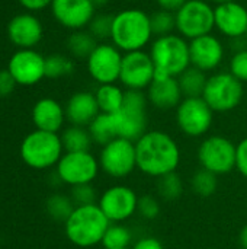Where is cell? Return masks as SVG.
<instances>
[{
	"label": "cell",
	"instance_id": "obj_12",
	"mask_svg": "<svg viewBox=\"0 0 247 249\" xmlns=\"http://www.w3.org/2000/svg\"><path fill=\"white\" fill-rule=\"evenodd\" d=\"M214 121V111L204 98H183L176 108V124L188 137L205 136Z\"/></svg>",
	"mask_w": 247,
	"mask_h": 249
},
{
	"label": "cell",
	"instance_id": "obj_10",
	"mask_svg": "<svg viewBox=\"0 0 247 249\" xmlns=\"http://www.w3.org/2000/svg\"><path fill=\"white\" fill-rule=\"evenodd\" d=\"M98 160L100 171L108 177L115 179L127 178L137 168L135 142L116 137L102 147Z\"/></svg>",
	"mask_w": 247,
	"mask_h": 249
},
{
	"label": "cell",
	"instance_id": "obj_18",
	"mask_svg": "<svg viewBox=\"0 0 247 249\" xmlns=\"http://www.w3.org/2000/svg\"><path fill=\"white\" fill-rule=\"evenodd\" d=\"M191 66L202 70L204 73L215 71L226 55V48L221 39L213 34L189 41Z\"/></svg>",
	"mask_w": 247,
	"mask_h": 249
},
{
	"label": "cell",
	"instance_id": "obj_32",
	"mask_svg": "<svg viewBox=\"0 0 247 249\" xmlns=\"http://www.w3.org/2000/svg\"><path fill=\"white\" fill-rule=\"evenodd\" d=\"M74 71V63L64 54H51L45 57V77L60 79Z\"/></svg>",
	"mask_w": 247,
	"mask_h": 249
},
{
	"label": "cell",
	"instance_id": "obj_44",
	"mask_svg": "<svg viewBox=\"0 0 247 249\" xmlns=\"http://www.w3.org/2000/svg\"><path fill=\"white\" fill-rule=\"evenodd\" d=\"M239 242H240V247L242 249H247V225L242 228L240 231V235H239Z\"/></svg>",
	"mask_w": 247,
	"mask_h": 249
},
{
	"label": "cell",
	"instance_id": "obj_15",
	"mask_svg": "<svg viewBox=\"0 0 247 249\" xmlns=\"http://www.w3.org/2000/svg\"><path fill=\"white\" fill-rule=\"evenodd\" d=\"M156 73V66L150 53L132 51L125 53L122 57L119 82L127 90H147Z\"/></svg>",
	"mask_w": 247,
	"mask_h": 249
},
{
	"label": "cell",
	"instance_id": "obj_30",
	"mask_svg": "<svg viewBox=\"0 0 247 249\" xmlns=\"http://www.w3.org/2000/svg\"><path fill=\"white\" fill-rule=\"evenodd\" d=\"M131 242L132 233L127 226H124L122 223H111L103 235L102 247L105 249L130 248Z\"/></svg>",
	"mask_w": 247,
	"mask_h": 249
},
{
	"label": "cell",
	"instance_id": "obj_28",
	"mask_svg": "<svg viewBox=\"0 0 247 249\" xmlns=\"http://www.w3.org/2000/svg\"><path fill=\"white\" fill-rule=\"evenodd\" d=\"M60 137L66 152H89L93 143L89 130L79 125L67 127Z\"/></svg>",
	"mask_w": 247,
	"mask_h": 249
},
{
	"label": "cell",
	"instance_id": "obj_19",
	"mask_svg": "<svg viewBox=\"0 0 247 249\" xmlns=\"http://www.w3.org/2000/svg\"><path fill=\"white\" fill-rule=\"evenodd\" d=\"M215 29L226 38H240L247 34V7L234 0L214 7Z\"/></svg>",
	"mask_w": 247,
	"mask_h": 249
},
{
	"label": "cell",
	"instance_id": "obj_24",
	"mask_svg": "<svg viewBox=\"0 0 247 249\" xmlns=\"http://www.w3.org/2000/svg\"><path fill=\"white\" fill-rule=\"evenodd\" d=\"M99 111L103 114H116L125 99V90L118 86L116 83H108V85H99L95 92Z\"/></svg>",
	"mask_w": 247,
	"mask_h": 249
},
{
	"label": "cell",
	"instance_id": "obj_7",
	"mask_svg": "<svg viewBox=\"0 0 247 249\" xmlns=\"http://www.w3.org/2000/svg\"><path fill=\"white\" fill-rule=\"evenodd\" d=\"M245 96L243 83L230 71H215L208 76L202 98L214 112L236 109Z\"/></svg>",
	"mask_w": 247,
	"mask_h": 249
},
{
	"label": "cell",
	"instance_id": "obj_20",
	"mask_svg": "<svg viewBox=\"0 0 247 249\" xmlns=\"http://www.w3.org/2000/svg\"><path fill=\"white\" fill-rule=\"evenodd\" d=\"M148 104L162 111H169L178 108L182 102L183 95L178 82V77L167 76L156 70L151 85L146 90Z\"/></svg>",
	"mask_w": 247,
	"mask_h": 249
},
{
	"label": "cell",
	"instance_id": "obj_47",
	"mask_svg": "<svg viewBox=\"0 0 247 249\" xmlns=\"http://www.w3.org/2000/svg\"><path fill=\"white\" fill-rule=\"evenodd\" d=\"M124 1H130L131 3V1H138V0H124Z\"/></svg>",
	"mask_w": 247,
	"mask_h": 249
},
{
	"label": "cell",
	"instance_id": "obj_39",
	"mask_svg": "<svg viewBox=\"0 0 247 249\" xmlns=\"http://www.w3.org/2000/svg\"><path fill=\"white\" fill-rule=\"evenodd\" d=\"M236 169L247 179V137L237 143Z\"/></svg>",
	"mask_w": 247,
	"mask_h": 249
},
{
	"label": "cell",
	"instance_id": "obj_11",
	"mask_svg": "<svg viewBox=\"0 0 247 249\" xmlns=\"http://www.w3.org/2000/svg\"><path fill=\"white\" fill-rule=\"evenodd\" d=\"M58 179L70 187L92 184L99 171V160L90 152H66L57 163Z\"/></svg>",
	"mask_w": 247,
	"mask_h": 249
},
{
	"label": "cell",
	"instance_id": "obj_36",
	"mask_svg": "<svg viewBox=\"0 0 247 249\" xmlns=\"http://www.w3.org/2000/svg\"><path fill=\"white\" fill-rule=\"evenodd\" d=\"M70 198H71V201L74 203L76 207L98 204L96 201L99 200L98 193H96V188L92 184H83V185L71 187Z\"/></svg>",
	"mask_w": 247,
	"mask_h": 249
},
{
	"label": "cell",
	"instance_id": "obj_21",
	"mask_svg": "<svg viewBox=\"0 0 247 249\" xmlns=\"http://www.w3.org/2000/svg\"><path fill=\"white\" fill-rule=\"evenodd\" d=\"M42 23L31 13L17 15L7 25L9 39L20 50H29L35 47L42 39Z\"/></svg>",
	"mask_w": 247,
	"mask_h": 249
},
{
	"label": "cell",
	"instance_id": "obj_33",
	"mask_svg": "<svg viewBox=\"0 0 247 249\" xmlns=\"http://www.w3.org/2000/svg\"><path fill=\"white\" fill-rule=\"evenodd\" d=\"M191 187H192V191L199 196V197H210L213 196L215 191H217V187H218V179H217V175L201 168L198 169L192 178H191Z\"/></svg>",
	"mask_w": 247,
	"mask_h": 249
},
{
	"label": "cell",
	"instance_id": "obj_46",
	"mask_svg": "<svg viewBox=\"0 0 247 249\" xmlns=\"http://www.w3.org/2000/svg\"><path fill=\"white\" fill-rule=\"evenodd\" d=\"M207 1H210L211 4H215V6H218V4L229 3V1H234V0H207Z\"/></svg>",
	"mask_w": 247,
	"mask_h": 249
},
{
	"label": "cell",
	"instance_id": "obj_3",
	"mask_svg": "<svg viewBox=\"0 0 247 249\" xmlns=\"http://www.w3.org/2000/svg\"><path fill=\"white\" fill-rule=\"evenodd\" d=\"M111 222L98 204L80 206L73 210L64 223L66 238L79 248H92L102 244Z\"/></svg>",
	"mask_w": 247,
	"mask_h": 249
},
{
	"label": "cell",
	"instance_id": "obj_16",
	"mask_svg": "<svg viewBox=\"0 0 247 249\" xmlns=\"http://www.w3.org/2000/svg\"><path fill=\"white\" fill-rule=\"evenodd\" d=\"M7 70L12 73L17 85H36L45 77V57L32 48L19 50L10 57Z\"/></svg>",
	"mask_w": 247,
	"mask_h": 249
},
{
	"label": "cell",
	"instance_id": "obj_25",
	"mask_svg": "<svg viewBox=\"0 0 247 249\" xmlns=\"http://www.w3.org/2000/svg\"><path fill=\"white\" fill-rule=\"evenodd\" d=\"M208 76L202 70L191 66L178 76V82L183 98H201L207 85Z\"/></svg>",
	"mask_w": 247,
	"mask_h": 249
},
{
	"label": "cell",
	"instance_id": "obj_13",
	"mask_svg": "<svg viewBox=\"0 0 247 249\" xmlns=\"http://www.w3.org/2000/svg\"><path fill=\"white\" fill-rule=\"evenodd\" d=\"M138 198L131 187L116 184L99 196L98 206L111 223H124L137 213Z\"/></svg>",
	"mask_w": 247,
	"mask_h": 249
},
{
	"label": "cell",
	"instance_id": "obj_29",
	"mask_svg": "<svg viewBox=\"0 0 247 249\" xmlns=\"http://www.w3.org/2000/svg\"><path fill=\"white\" fill-rule=\"evenodd\" d=\"M74 209H76V206L71 201L70 196L52 194L45 201V210H47L48 216L55 222L66 223V220L70 217V214L73 213Z\"/></svg>",
	"mask_w": 247,
	"mask_h": 249
},
{
	"label": "cell",
	"instance_id": "obj_22",
	"mask_svg": "<svg viewBox=\"0 0 247 249\" xmlns=\"http://www.w3.org/2000/svg\"><path fill=\"white\" fill-rule=\"evenodd\" d=\"M66 118L71 125L87 127L99 114V105L95 93L92 92H76L70 96L66 104Z\"/></svg>",
	"mask_w": 247,
	"mask_h": 249
},
{
	"label": "cell",
	"instance_id": "obj_40",
	"mask_svg": "<svg viewBox=\"0 0 247 249\" xmlns=\"http://www.w3.org/2000/svg\"><path fill=\"white\" fill-rule=\"evenodd\" d=\"M16 80L13 79L12 73L6 69V70H0V98L9 96L15 86H16Z\"/></svg>",
	"mask_w": 247,
	"mask_h": 249
},
{
	"label": "cell",
	"instance_id": "obj_23",
	"mask_svg": "<svg viewBox=\"0 0 247 249\" xmlns=\"http://www.w3.org/2000/svg\"><path fill=\"white\" fill-rule=\"evenodd\" d=\"M66 120V109L52 98H42L32 108V121L36 130L58 133Z\"/></svg>",
	"mask_w": 247,
	"mask_h": 249
},
{
	"label": "cell",
	"instance_id": "obj_42",
	"mask_svg": "<svg viewBox=\"0 0 247 249\" xmlns=\"http://www.w3.org/2000/svg\"><path fill=\"white\" fill-rule=\"evenodd\" d=\"M188 0H156L159 9L169 10V12H176L179 10Z\"/></svg>",
	"mask_w": 247,
	"mask_h": 249
},
{
	"label": "cell",
	"instance_id": "obj_49",
	"mask_svg": "<svg viewBox=\"0 0 247 249\" xmlns=\"http://www.w3.org/2000/svg\"><path fill=\"white\" fill-rule=\"evenodd\" d=\"M246 39H247V34H246Z\"/></svg>",
	"mask_w": 247,
	"mask_h": 249
},
{
	"label": "cell",
	"instance_id": "obj_27",
	"mask_svg": "<svg viewBox=\"0 0 247 249\" xmlns=\"http://www.w3.org/2000/svg\"><path fill=\"white\" fill-rule=\"evenodd\" d=\"M98 47V39L84 29L73 31L67 38V50L71 57L77 60H87L93 50Z\"/></svg>",
	"mask_w": 247,
	"mask_h": 249
},
{
	"label": "cell",
	"instance_id": "obj_5",
	"mask_svg": "<svg viewBox=\"0 0 247 249\" xmlns=\"http://www.w3.org/2000/svg\"><path fill=\"white\" fill-rule=\"evenodd\" d=\"M61 137L57 133L35 130L20 143V158L32 169L42 171L57 166L64 155Z\"/></svg>",
	"mask_w": 247,
	"mask_h": 249
},
{
	"label": "cell",
	"instance_id": "obj_37",
	"mask_svg": "<svg viewBox=\"0 0 247 249\" xmlns=\"http://www.w3.org/2000/svg\"><path fill=\"white\" fill-rule=\"evenodd\" d=\"M160 210H162L160 201H159L156 197H153V196H150V194H146V196H141V197L138 198L137 213H138L143 219H146V220H154V219L159 217Z\"/></svg>",
	"mask_w": 247,
	"mask_h": 249
},
{
	"label": "cell",
	"instance_id": "obj_26",
	"mask_svg": "<svg viewBox=\"0 0 247 249\" xmlns=\"http://www.w3.org/2000/svg\"><path fill=\"white\" fill-rule=\"evenodd\" d=\"M87 130L90 133V137L93 140V143L99 144V146H106L109 142H112L114 139L118 137L116 134V127H115V121H114V115L112 114H103L100 112L89 125Z\"/></svg>",
	"mask_w": 247,
	"mask_h": 249
},
{
	"label": "cell",
	"instance_id": "obj_14",
	"mask_svg": "<svg viewBox=\"0 0 247 249\" xmlns=\"http://www.w3.org/2000/svg\"><path fill=\"white\" fill-rule=\"evenodd\" d=\"M124 53L112 42H100L86 60L87 71L98 85L116 83L121 74Z\"/></svg>",
	"mask_w": 247,
	"mask_h": 249
},
{
	"label": "cell",
	"instance_id": "obj_35",
	"mask_svg": "<svg viewBox=\"0 0 247 249\" xmlns=\"http://www.w3.org/2000/svg\"><path fill=\"white\" fill-rule=\"evenodd\" d=\"M112 22H114V15H109V13H96L93 16V19L90 20V23L87 26V31L98 41L111 39Z\"/></svg>",
	"mask_w": 247,
	"mask_h": 249
},
{
	"label": "cell",
	"instance_id": "obj_48",
	"mask_svg": "<svg viewBox=\"0 0 247 249\" xmlns=\"http://www.w3.org/2000/svg\"><path fill=\"white\" fill-rule=\"evenodd\" d=\"M103 249H105V248H103ZM122 249H131V248H122Z\"/></svg>",
	"mask_w": 247,
	"mask_h": 249
},
{
	"label": "cell",
	"instance_id": "obj_1",
	"mask_svg": "<svg viewBox=\"0 0 247 249\" xmlns=\"http://www.w3.org/2000/svg\"><path fill=\"white\" fill-rule=\"evenodd\" d=\"M137 168L147 177L160 178L176 172L181 165L182 153L176 140L162 131H146L135 142Z\"/></svg>",
	"mask_w": 247,
	"mask_h": 249
},
{
	"label": "cell",
	"instance_id": "obj_4",
	"mask_svg": "<svg viewBox=\"0 0 247 249\" xmlns=\"http://www.w3.org/2000/svg\"><path fill=\"white\" fill-rule=\"evenodd\" d=\"M150 57L157 71L178 77L191 67L189 41L179 34L157 36L150 44Z\"/></svg>",
	"mask_w": 247,
	"mask_h": 249
},
{
	"label": "cell",
	"instance_id": "obj_45",
	"mask_svg": "<svg viewBox=\"0 0 247 249\" xmlns=\"http://www.w3.org/2000/svg\"><path fill=\"white\" fill-rule=\"evenodd\" d=\"M90 1L93 3V6H95L96 9H99V7H105L106 4H109L111 0H90Z\"/></svg>",
	"mask_w": 247,
	"mask_h": 249
},
{
	"label": "cell",
	"instance_id": "obj_38",
	"mask_svg": "<svg viewBox=\"0 0 247 249\" xmlns=\"http://www.w3.org/2000/svg\"><path fill=\"white\" fill-rule=\"evenodd\" d=\"M229 71L239 79L242 83L247 82V48L233 53L231 58H230V66H229Z\"/></svg>",
	"mask_w": 247,
	"mask_h": 249
},
{
	"label": "cell",
	"instance_id": "obj_34",
	"mask_svg": "<svg viewBox=\"0 0 247 249\" xmlns=\"http://www.w3.org/2000/svg\"><path fill=\"white\" fill-rule=\"evenodd\" d=\"M150 22H151L153 35L156 38L175 34V31H176V16H175V12L159 9V10H156L154 13L150 15Z\"/></svg>",
	"mask_w": 247,
	"mask_h": 249
},
{
	"label": "cell",
	"instance_id": "obj_9",
	"mask_svg": "<svg viewBox=\"0 0 247 249\" xmlns=\"http://www.w3.org/2000/svg\"><path fill=\"white\" fill-rule=\"evenodd\" d=\"M237 144L224 136H208L198 147V160L201 168L218 175L230 174L236 169Z\"/></svg>",
	"mask_w": 247,
	"mask_h": 249
},
{
	"label": "cell",
	"instance_id": "obj_2",
	"mask_svg": "<svg viewBox=\"0 0 247 249\" xmlns=\"http://www.w3.org/2000/svg\"><path fill=\"white\" fill-rule=\"evenodd\" d=\"M150 15L138 7H127L114 15L111 42L125 53L141 51L153 41Z\"/></svg>",
	"mask_w": 247,
	"mask_h": 249
},
{
	"label": "cell",
	"instance_id": "obj_8",
	"mask_svg": "<svg viewBox=\"0 0 247 249\" xmlns=\"http://www.w3.org/2000/svg\"><path fill=\"white\" fill-rule=\"evenodd\" d=\"M176 31L188 41L211 34L215 29L214 7L207 0H188L175 12Z\"/></svg>",
	"mask_w": 247,
	"mask_h": 249
},
{
	"label": "cell",
	"instance_id": "obj_6",
	"mask_svg": "<svg viewBox=\"0 0 247 249\" xmlns=\"http://www.w3.org/2000/svg\"><path fill=\"white\" fill-rule=\"evenodd\" d=\"M148 99L144 90H125L122 108L114 115L118 137L137 142L147 131Z\"/></svg>",
	"mask_w": 247,
	"mask_h": 249
},
{
	"label": "cell",
	"instance_id": "obj_31",
	"mask_svg": "<svg viewBox=\"0 0 247 249\" xmlns=\"http://www.w3.org/2000/svg\"><path fill=\"white\" fill-rule=\"evenodd\" d=\"M157 194L165 201H175L183 193V181L179 174L172 172L157 178Z\"/></svg>",
	"mask_w": 247,
	"mask_h": 249
},
{
	"label": "cell",
	"instance_id": "obj_41",
	"mask_svg": "<svg viewBox=\"0 0 247 249\" xmlns=\"http://www.w3.org/2000/svg\"><path fill=\"white\" fill-rule=\"evenodd\" d=\"M131 249H165V247L157 238L144 236V238H140Z\"/></svg>",
	"mask_w": 247,
	"mask_h": 249
},
{
	"label": "cell",
	"instance_id": "obj_43",
	"mask_svg": "<svg viewBox=\"0 0 247 249\" xmlns=\"http://www.w3.org/2000/svg\"><path fill=\"white\" fill-rule=\"evenodd\" d=\"M20 4L28 10H41L47 6H51L52 0H19Z\"/></svg>",
	"mask_w": 247,
	"mask_h": 249
},
{
	"label": "cell",
	"instance_id": "obj_17",
	"mask_svg": "<svg viewBox=\"0 0 247 249\" xmlns=\"http://www.w3.org/2000/svg\"><path fill=\"white\" fill-rule=\"evenodd\" d=\"M51 12L61 26L80 31L89 26L96 15V7L90 0H52Z\"/></svg>",
	"mask_w": 247,
	"mask_h": 249
}]
</instances>
